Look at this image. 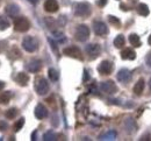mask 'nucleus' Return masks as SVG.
Instances as JSON below:
<instances>
[{
    "label": "nucleus",
    "instance_id": "nucleus-39",
    "mask_svg": "<svg viewBox=\"0 0 151 141\" xmlns=\"http://www.w3.org/2000/svg\"><path fill=\"white\" fill-rule=\"evenodd\" d=\"M30 4H33V5H35V4H37L38 2V0H28Z\"/></svg>",
    "mask_w": 151,
    "mask_h": 141
},
{
    "label": "nucleus",
    "instance_id": "nucleus-34",
    "mask_svg": "<svg viewBox=\"0 0 151 141\" xmlns=\"http://www.w3.org/2000/svg\"><path fill=\"white\" fill-rule=\"evenodd\" d=\"M106 4H107V0H98V1H96V5H98L99 7L106 6Z\"/></svg>",
    "mask_w": 151,
    "mask_h": 141
},
{
    "label": "nucleus",
    "instance_id": "nucleus-26",
    "mask_svg": "<svg viewBox=\"0 0 151 141\" xmlns=\"http://www.w3.org/2000/svg\"><path fill=\"white\" fill-rule=\"evenodd\" d=\"M9 27V22L8 20L4 17V15H0V30H5Z\"/></svg>",
    "mask_w": 151,
    "mask_h": 141
},
{
    "label": "nucleus",
    "instance_id": "nucleus-20",
    "mask_svg": "<svg viewBox=\"0 0 151 141\" xmlns=\"http://www.w3.org/2000/svg\"><path fill=\"white\" fill-rule=\"evenodd\" d=\"M8 57H9L11 60H18V59L21 57V53H20V50L17 47H13V48L9 50V53H8Z\"/></svg>",
    "mask_w": 151,
    "mask_h": 141
},
{
    "label": "nucleus",
    "instance_id": "nucleus-6",
    "mask_svg": "<svg viewBox=\"0 0 151 141\" xmlns=\"http://www.w3.org/2000/svg\"><path fill=\"white\" fill-rule=\"evenodd\" d=\"M63 54L69 56V57H72V59H77V60H83V55H81V51L78 47L76 46H71V47H68L63 50Z\"/></svg>",
    "mask_w": 151,
    "mask_h": 141
},
{
    "label": "nucleus",
    "instance_id": "nucleus-29",
    "mask_svg": "<svg viewBox=\"0 0 151 141\" xmlns=\"http://www.w3.org/2000/svg\"><path fill=\"white\" fill-rule=\"evenodd\" d=\"M48 75H49V78L51 80L52 82H56L58 80V72H57L55 69H49V71H48Z\"/></svg>",
    "mask_w": 151,
    "mask_h": 141
},
{
    "label": "nucleus",
    "instance_id": "nucleus-21",
    "mask_svg": "<svg viewBox=\"0 0 151 141\" xmlns=\"http://www.w3.org/2000/svg\"><path fill=\"white\" fill-rule=\"evenodd\" d=\"M11 97H12V93L9 91L0 93V104H4V105L8 104L9 101H11Z\"/></svg>",
    "mask_w": 151,
    "mask_h": 141
},
{
    "label": "nucleus",
    "instance_id": "nucleus-11",
    "mask_svg": "<svg viewBox=\"0 0 151 141\" xmlns=\"http://www.w3.org/2000/svg\"><path fill=\"white\" fill-rule=\"evenodd\" d=\"M116 78H117V81L123 83V84L129 83V82L132 81V72H130L129 70H127V69H121V70L117 72Z\"/></svg>",
    "mask_w": 151,
    "mask_h": 141
},
{
    "label": "nucleus",
    "instance_id": "nucleus-33",
    "mask_svg": "<svg viewBox=\"0 0 151 141\" xmlns=\"http://www.w3.org/2000/svg\"><path fill=\"white\" fill-rule=\"evenodd\" d=\"M7 127H8L7 122H5V121H0V131H6Z\"/></svg>",
    "mask_w": 151,
    "mask_h": 141
},
{
    "label": "nucleus",
    "instance_id": "nucleus-30",
    "mask_svg": "<svg viewBox=\"0 0 151 141\" xmlns=\"http://www.w3.org/2000/svg\"><path fill=\"white\" fill-rule=\"evenodd\" d=\"M126 127H127V129L132 133V129H136V125H135V122L132 119H128V120L126 121Z\"/></svg>",
    "mask_w": 151,
    "mask_h": 141
},
{
    "label": "nucleus",
    "instance_id": "nucleus-10",
    "mask_svg": "<svg viewBox=\"0 0 151 141\" xmlns=\"http://www.w3.org/2000/svg\"><path fill=\"white\" fill-rule=\"evenodd\" d=\"M93 29H94L95 34L99 36H104L108 33V28H107L106 23L102 21H95L93 23Z\"/></svg>",
    "mask_w": 151,
    "mask_h": 141
},
{
    "label": "nucleus",
    "instance_id": "nucleus-28",
    "mask_svg": "<svg viewBox=\"0 0 151 141\" xmlns=\"http://www.w3.org/2000/svg\"><path fill=\"white\" fill-rule=\"evenodd\" d=\"M17 114H18L17 108H9V110H7L6 113H5V116H6L7 119H14V118L17 117Z\"/></svg>",
    "mask_w": 151,
    "mask_h": 141
},
{
    "label": "nucleus",
    "instance_id": "nucleus-15",
    "mask_svg": "<svg viewBox=\"0 0 151 141\" xmlns=\"http://www.w3.org/2000/svg\"><path fill=\"white\" fill-rule=\"evenodd\" d=\"M6 13L9 15V17H12V18H15L18 14H19L20 12V8L18 5H15V4H11V5H8V6H6Z\"/></svg>",
    "mask_w": 151,
    "mask_h": 141
},
{
    "label": "nucleus",
    "instance_id": "nucleus-38",
    "mask_svg": "<svg viewBox=\"0 0 151 141\" xmlns=\"http://www.w3.org/2000/svg\"><path fill=\"white\" fill-rule=\"evenodd\" d=\"M4 87H5V83H4V82L0 81V91H1V90H2Z\"/></svg>",
    "mask_w": 151,
    "mask_h": 141
},
{
    "label": "nucleus",
    "instance_id": "nucleus-12",
    "mask_svg": "<svg viewBox=\"0 0 151 141\" xmlns=\"http://www.w3.org/2000/svg\"><path fill=\"white\" fill-rule=\"evenodd\" d=\"M34 113H35V117H36L37 119H44V118H47V116H48V110H47V107H45L44 105L38 104L37 106L35 107Z\"/></svg>",
    "mask_w": 151,
    "mask_h": 141
},
{
    "label": "nucleus",
    "instance_id": "nucleus-9",
    "mask_svg": "<svg viewBox=\"0 0 151 141\" xmlns=\"http://www.w3.org/2000/svg\"><path fill=\"white\" fill-rule=\"evenodd\" d=\"M98 71L101 75H111L113 71V63L109 61H102L98 67Z\"/></svg>",
    "mask_w": 151,
    "mask_h": 141
},
{
    "label": "nucleus",
    "instance_id": "nucleus-1",
    "mask_svg": "<svg viewBox=\"0 0 151 141\" xmlns=\"http://www.w3.org/2000/svg\"><path fill=\"white\" fill-rule=\"evenodd\" d=\"M22 47L28 53H34L38 48V41L34 36H26L22 41Z\"/></svg>",
    "mask_w": 151,
    "mask_h": 141
},
{
    "label": "nucleus",
    "instance_id": "nucleus-17",
    "mask_svg": "<svg viewBox=\"0 0 151 141\" xmlns=\"http://www.w3.org/2000/svg\"><path fill=\"white\" fill-rule=\"evenodd\" d=\"M121 57L123 59V60H135V57H136V53L130 49V48H127V49H124V50H122L121 51Z\"/></svg>",
    "mask_w": 151,
    "mask_h": 141
},
{
    "label": "nucleus",
    "instance_id": "nucleus-27",
    "mask_svg": "<svg viewBox=\"0 0 151 141\" xmlns=\"http://www.w3.org/2000/svg\"><path fill=\"white\" fill-rule=\"evenodd\" d=\"M57 139V135L52 132V131H49V132H47L44 135H43V140L45 141H54Z\"/></svg>",
    "mask_w": 151,
    "mask_h": 141
},
{
    "label": "nucleus",
    "instance_id": "nucleus-5",
    "mask_svg": "<svg viewBox=\"0 0 151 141\" xmlns=\"http://www.w3.org/2000/svg\"><path fill=\"white\" fill-rule=\"evenodd\" d=\"M35 90L40 96H44L49 92V83L45 78H38L35 83Z\"/></svg>",
    "mask_w": 151,
    "mask_h": 141
},
{
    "label": "nucleus",
    "instance_id": "nucleus-24",
    "mask_svg": "<svg viewBox=\"0 0 151 141\" xmlns=\"http://www.w3.org/2000/svg\"><path fill=\"white\" fill-rule=\"evenodd\" d=\"M116 135H117V133L115 131H109V132L105 133L104 135H101L100 140H114L116 138Z\"/></svg>",
    "mask_w": 151,
    "mask_h": 141
},
{
    "label": "nucleus",
    "instance_id": "nucleus-25",
    "mask_svg": "<svg viewBox=\"0 0 151 141\" xmlns=\"http://www.w3.org/2000/svg\"><path fill=\"white\" fill-rule=\"evenodd\" d=\"M52 36H54V39H55L57 42H59V43H63V42H65V40H66L63 33H60V32H56V30H54V32H52Z\"/></svg>",
    "mask_w": 151,
    "mask_h": 141
},
{
    "label": "nucleus",
    "instance_id": "nucleus-23",
    "mask_svg": "<svg viewBox=\"0 0 151 141\" xmlns=\"http://www.w3.org/2000/svg\"><path fill=\"white\" fill-rule=\"evenodd\" d=\"M129 42L134 47H139L141 46V39L137 34H130L129 35Z\"/></svg>",
    "mask_w": 151,
    "mask_h": 141
},
{
    "label": "nucleus",
    "instance_id": "nucleus-32",
    "mask_svg": "<svg viewBox=\"0 0 151 141\" xmlns=\"http://www.w3.org/2000/svg\"><path fill=\"white\" fill-rule=\"evenodd\" d=\"M23 125H24V119H23V118H20L19 120L15 122V125H14V129L18 132V131H20V129L22 128Z\"/></svg>",
    "mask_w": 151,
    "mask_h": 141
},
{
    "label": "nucleus",
    "instance_id": "nucleus-18",
    "mask_svg": "<svg viewBox=\"0 0 151 141\" xmlns=\"http://www.w3.org/2000/svg\"><path fill=\"white\" fill-rule=\"evenodd\" d=\"M17 82L19 83L20 85L26 86L28 84V82H29V76L27 74H24V72H20L17 76Z\"/></svg>",
    "mask_w": 151,
    "mask_h": 141
},
{
    "label": "nucleus",
    "instance_id": "nucleus-37",
    "mask_svg": "<svg viewBox=\"0 0 151 141\" xmlns=\"http://www.w3.org/2000/svg\"><path fill=\"white\" fill-rule=\"evenodd\" d=\"M120 7H121L123 11H128V9H129V8H128V7H127L124 4H121V5H120Z\"/></svg>",
    "mask_w": 151,
    "mask_h": 141
},
{
    "label": "nucleus",
    "instance_id": "nucleus-19",
    "mask_svg": "<svg viewBox=\"0 0 151 141\" xmlns=\"http://www.w3.org/2000/svg\"><path fill=\"white\" fill-rule=\"evenodd\" d=\"M137 13L139 14V15H142V17H148L149 15V8H148V6L145 5V4H139L138 6H137Z\"/></svg>",
    "mask_w": 151,
    "mask_h": 141
},
{
    "label": "nucleus",
    "instance_id": "nucleus-22",
    "mask_svg": "<svg viewBox=\"0 0 151 141\" xmlns=\"http://www.w3.org/2000/svg\"><path fill=\"white\" fill-rule=\"evenodd\" d=\"M124 43H126V39H124L123 35H117L114 40V46L116 48H122L124 46Z\"/></svg>",
    "mask_w": 151,
    "mask_h": 141
},
{
    "label": "nucleus",
    "instance_id": "nucleus-2",
    "mask_svg": "<svg viewBox=\"0 0 151 141\" xmlns=\"http://www.w3.org/2000/svg\"><path fill=\"white\" fill-rule=\"evenodd\" d=\"M76 39L80 42H85L90 38V28L86 25H79L76 29Z\"/></svg>",
    "mask_w": 151,
    "mask_h": 141
},
{
    "label": "nucleus",
    "instance_id": "nucleus-16",
    "mask_svg": "<svg viewBox=\"0 0 151 141\" xmlns=\"http://www.w3.org/2000/svg\"><path fill=\"white\" fill-rule=\"evenodd\" d=\"M144 86H145V82L143 78H139L138 82L135 84V86H134V93L136 95V96H141L142 93H143V91H144Z\"/></svg>",
    "mask_w": 151,
    "mask_h": 141
},
{
    "label": "nucleus",
    "instance_id": "nucleus-40",
    "mask_svg": "<svg viewBox=\"0 0 151 141\" xmlns=\"http://www.w3.org/2000/svg\"><path fill=\"white\" fill-rule=\"evenodd\" d=\"M148 42H149V44L151 46V35L149 36V40H148Z\"/></svg>",
    "mask_w": 151,
    "mask_h": 141
},
{
    "label": "nucleus",
    "instance_id": "nucleus-36",
    "mask_svg": "<svg viewBox=\"0 0 151 141\" xmlns=\"http://www.w3.org/2000/svg\"><path fill=\"white\" fill-rule=\"evenodd\" d=\"M88 78H90V76H88V72L85 70V71H84V82L88 81Z\"/></svg>",
    "mask_w": 151,
    "mask_h": 141
},
{
    "label": "nucleus",
    "instance_id": "nucleus-8",
    "mask_svg": "<svg viewBox=\"0 0 151 141\" xmlns=\"http://www.w3.org/2000/svg\"><path fill=\"white\" fill-rule=\"evenodd\" d=\"M100 89L102 90V92H105L107 95H113L117 91V86L115 85V83L113 81L102 82L100 85Z\"/></svg>",
    "mask_w": 151,
    "mask_h": 141
},
{
    "label": "nucleus",
    "instance_id": "nucleus-7",
    "mask_svg": "<svg viewBox=\"0 0 151 141\" xmlns=\"http://www.w3.org/2000/svg\"><path fill=\"white\" fill-rule=\"evenodd\" d=\"M85 50H86L87 55H88L91 59H95V57H98V56L100 55V53H101V47H100L99 44H96V43H90V44L86 46Z\"/></svg>",
    "mask_w": 151,
    "mask_h": 141
},
{
    "label": "nucleus",
    "instance_id": "nucleus-31",
    "mask_svg": "<svg viewBox=\"0 0 151 141\" xmlns=\"http://www.w3.org/2000/svg\"><path fill=\"white\" fill-rule=\"evenodd\" d=\"M108 21H109L112 25H114L115 27H117V28L121 26V22H120V20H119L117 18H115V17H112V15H109V17H108Z\"/></svg>",
    "mask_w": 151,
    "mask_h": 141
},
{
    "label": "nucleus",
    "instance_id": "nucleus-4",
    "mask_svg": "<svg viewBox=\"0 0 151 141\" xmlns=\"http://www.w3.org/2000/svg\"><path fill=\"white\" fill-rule=\"evenodd\" d=\"M75 14L77 17H87L91 14V6L87 2H79L75 7Z\"/></svg>",
    "mask_w": 151,
    "mask_h": 141
},
{
    "label": "nucleus",
    "instance_id": "nucleus-3",
    "mask_svg": "<svg viewBox=\"0 0 151 141\" xmlns=\"http://www.w3.org/2000/svg\"><path fill=\"white\" fill-rule=\"evenodd\" d=\"M29 28H30V22L28 21V19H26L23 17L15 18V20H14V29L17 32L23 33V32H27Z\"/></svg>",
    "mask_w": 151,
    "mask_h": 141
},
{
    "label": "nucleus",
    "instance_id": "nucleus-13",
    "mask_svg": "<svg viewBox=\"0 0 151 141\" xmlns=\"http://www.w3.org/2000/svg\"><path fill=\"white\" fill-rule=\"evenodd\" d=\"M41 68H42V62L40 60H33L27 64L28 71H29V72H33V74L38 72V71L41 70Z\"/></svg>",
    "mask_w": 151,
    "mask_h": 141
},
{
    "label": "nucleus",
    "instance_id": "nucleus-35",
    "mask_svg": "<svg viewBox=\"0 0 151 141\" xmlns=\"http://www.w3.org/2000/svg\"><path fill=\"white\" fill-rule=\"evenodd\" d=\"M147 64L151 68V53L147 56Z\"/></svg>",
    "mask_w": 151,
    "mask_h": 141
},
{
    "label": "nucleus",
    "instance_id": "nucleus-14",
    "mask_svg": "<svg viewBox=\"0 0 151 141\" xmlns=\"http://www.w3.org/2000/svg\"><path fill=\"white\" fill-rule=\"evenodd\" d=\"M44 9L49 13H55L58 11V2L56 0H45L44 2Z\"/></svg>",
    "mask_w": 151,
    "mask_h": 141
},
{
    "label": "nucleus",
    "instance_id": "nucleus-41",
    "mask_svg": "<svg viewBox=\"0 0 151 141\" xmlns=\"http://www.w3.org/2000/svg\"><path fill=\"white\" fill-rule=\"evenodd\" d=\"M149 86H150V89H151V80L149 81Z\"/></svg>",
    "mask_w": 151,
    "mask_h": 141
}]
</instances>
